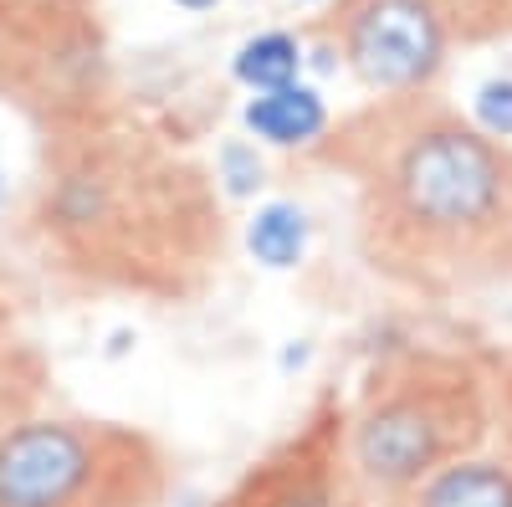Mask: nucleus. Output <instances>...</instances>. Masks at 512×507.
Instances as JSON below:
<instances>
[{
  "instance_id": "f257e3e1",
  "label": "nucleus",
  "mask_w": 512,
  "mask_h": 507,
  "mask_svg": "<svg viewBox=\"0 0 512 507\" xmlns=\"http://www.w3.org/2000/svg\"><path fill=\"white\" fill-rule=\"evenodd\" d=\"M354 139L344 169L359 180V251L379 277L431 298L512 282V144L425 103Z\"/></svg>"
},
{
  "instance_id": "f03ea898",
  "label": "nucleus",
  "mask_w": 512,
  "mask_h": 507,
  "mask_svg": "<svg viewBox=\"0 0 512 507\" xmlns=\"http://www.w3.org/2000/svg\"><path fill=\"white\" fill-rule=\"evenodd\" d=\"M31 226L72 282L154 303L195 298L226 257L221 190L200 169L128 154L98 134L47 159Z\"/></svg>"
},
{
  "instance_id": "7ed1b4c3",
  "label": "nucleus",
  "mask_w": 512,
  "mask_h": 507,
  "mask_svg": "<svg viewBox=\"0 0 512 507\" xmlns=\"http://www.w3.org/2000/svg\"><path fill=\"white\" fill-rule=\"evenodd\" d=\"M497 410V354L410 344L390 349L344 405L349 467L369 507H390L441 467L472 456Z\"/></svg>"
},
{
  "instance_id": "20e7f679",
  "label": "nucleus",
  "mask_w": 512,
  "mask_h": 507,
  "mask_svg": "<svg viewBox=\"0 0 512 507\" xmlns=\"http://www.w3.org/2000/svg\"><path fill=\"white\" fill-rule=\"evenodd\" d=\"M164 451L118 420L16 415L0 426V507H159Z\"/></svg>"
},
{
  "instance_id": "39448f33",
  "label": "nucleus",
  "mask_w": 512,
  "mask_h": 507,
  "mask_svg": "<svg viewBox=\"0 0 512 507\" xmlns=\"http://www.w3.org/2000/svg\"><path fill=\"white\" fill-rule=\"evenodd\" d=\"M216 507H369L344 446V400L323 395L303 426L251 461Z\"/></svg>"
},
{
  "instance_id": "423d86ee",
  "label": "nucleus",
  "mask_w": 512,
  "mask_h": 507,
  "mask_svg": "<svg viewBox=\"0 0 512 507\" xmlns=\"http://www.w3.org/2000/svg\"><path fill=\"white\" fill-rule=\"evenodd\" d=\"M338 52L364 88L415 98L441 77L451 31L436 0H349L338 16Z\"/></svg>"
},
{
  "instance_id": "0eeeda50",
  "label": "nucleus",
  "mask_w": 512,
  "mask_h": 507,
  "mask_svg": "<svg viewBox=\"0 0 512 507\" xmlns=\"http://www.w3.org/2000/svg\"><path fill=\"white\" fill-rule=\"evenodd\" d=\"M390 507H512V349L497 354V410L487 441Z\"/></svg>"
},
{
  "instance_id": "6e6552de",
  "label": "nucleus",
  "mask_w": 512,
  "mask_h": 507,
  "mask_svg": "<svg viewBox=\"0 0 512 507\" xmlns=\"http://www.w3.org/2000/svg\"><path fill=\"white\" fill-rule=\"evenodd\" d=\"M246 129L272 144V149H308L328 134V103L318 88L308 82H287V88H272V93H251L246 103Z\"/></svg>"
},
{
  "instance_id": "1a4fd4ad",
  "label": "nucleus",
  "mask_w": 512,
  "mask_h": 507,
  "mask_svg": "<svg viewBox=\"0 0 512 507\" xmlns=\"http://www.w3.org/2000/svg\"><path fill=\"white\" fill-rule=\"evenodd\" d=\"M231 72L251 93H272V88H287V82H303V41L292 31H256L236 47Z\"/></svg>"
},
{
  "instance_id": "9d476101",
  "label": "nucleus",
  "mask_w": 512,
  "mask_h": 507,
  "mask_svg": "<svg viewBox=\"0 0 512 507\" xmlns=\"http://www.w3.org/2000/svg\"><path fill=\"white\" fill-rule=\"evenodd\" d=\"M303 221H308V216H303L297 205H287V200H272V205L256 210L251 231H246L256 262H267V267H297V257H303V241H308V226H303Z\"/></svg>"
},
{
  "instance_id": "9b49d317",
  "label": "nucleus",
  "mask_w": 512,
  "mask_h": 507,
  "mask_svg": "<svg viewBox=\"0 0 512 507\" xmlns=\"http://www.w3.org/2000/svg\"><path fill=\"white\" fill-rule=\"evenodd\" d=\"M472 123L487 129L492 139H512V72H497L477 88V108H472Z\"/></svg>"
},
{
  "instance_id": "f8f14e48",
  "label": "nucleus",
  "mask_w": 512,
  "mask_h": 507,
  "mask_svg": "<svg viewBox=\"0 0 512 507\" xmlns=\"http://www.w3.org/2000/svg\"><path fill=\"white\" fill-rule=\"evenodd\" d=\"M175 6H180V11H210L216 0H175Z\"/></svg>"
},
{
  "instance_id": "ddd939ff",
  "label": "nucleus",
  "mask_w": 512,
  "mask_h": 507,
  "mask_svg": "<svg viewBox=\"0 0 512 507\" xmlns=\"http://www.w3.org/2000/svg\"><path fill=\"white\" fill-rule=\"evenodd\" d=\"M6 323L11 318H6V303H0V349H6Z\"/></svg>"
},
{
  "instance_id": "4468645a",
  "label": "nucleus",
  "mask_w": 512,
  "mask_h": 507,
  "mask_svg": "<svg viewBox=\"0 0 512 507\" xmlns=\"http://www.w3.org/2000/svg\"><path fill=\"white\" fill-rule=\"evenodd\" d=\"M303 6H313V0H303Z\"/></svg>"
}]
</instances>
